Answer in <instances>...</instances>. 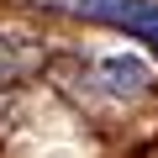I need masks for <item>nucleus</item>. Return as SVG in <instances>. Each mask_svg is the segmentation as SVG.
Listing matches in <instances>:
<instances>
[{"label": "nucleus", "mask_w": 158, "mask_h": 158, "mask_svg": "<svg viewBox=\"0 0 158 158\" xmlns=\"http://www.w3.org/2000/svg\"><path fill=\"white\" fill-rule=\"evenodd\" d=\"M53 11H69L79 21H95V27H116L132 32L137 42H148L158 53V0H42Z\"/></svg>", "instance_id": "1"}, {"label": "nucleus", "mask_w": 158, "mask_h": 158, "mask_svg": "<svg viewBox=\"0 0 158 158\" xmlns=\"http://www.w3.org/2000/svg\"><path fill=\"white\" fill-rule=\"evenodd\" d=\"M106 79H116V85H111L116 95H137V90L148 85V74H142L132 58H106Z\"/></svg>", "instance_id": "2"}]
</instances>
